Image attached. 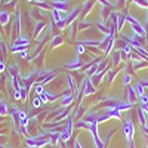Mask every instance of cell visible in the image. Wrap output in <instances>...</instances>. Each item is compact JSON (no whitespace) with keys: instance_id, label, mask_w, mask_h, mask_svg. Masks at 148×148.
<instances>
[{"instance_id":"8992f818","label":"cell","mask_w":148,"mask_h":148,"mask_svg":"<svg viewBox=\"0 0 148 148\" xmlns=\"http://www.w3.org/2000/svg\"><path fill=\"white\" fill-rule=\"evenodd\" d=\"M126 98H127V102H130V104H135L138 99V93L133 86H130V84L126 86Z\"/></svg>"},{"instance_id":"1f68e13d","label":"cell","mask_w":148,"mask_h":148,"mask_svg":"<svg viewBox=\"0 0 148 148\" xmlns=\"http://www.w3.org/2000/svg\"><path fill=\"white\" fill-rule=\"evenodd\" d=\"M14 28H15L16 31H19V15H16V18H15V22H14Z\"/></svg>"},{"instance_id":"7a4b0ae2","label":"cell","mask_w":148,"mask_h":148,"mask_svg":"<svg viewBox=\"0 0 148 148\" xmlns=\"http://www.w3.org/2000/svg\"><path fill=\"white\" fill-rule=\"evenodd\" d=\"M71 133H73V119L68 117V119L65 120V125H64L62 132H61L59 142H67V141L71 138Z\"/></svg>"},{"instance_id":"83f0119b","label":"cell","mask_w":148,"mask_h":148,"mask_svg":"<svg viewBox=\"0 0 148 148\" xmlns=\"http://www.w3.org/2000/svg\"><path fill=\"white\" fill-rule=\"evenodd\" d=\"M129 83H130V74L125 73V74H123V84H125V86H129Z\"/></svg>"},{"instance_id":"ac0fdd59","label":"cell","mask_w":148,"mask_h":148,"mask_svg":"<svg viewBox=\"0 0 148 148\" xmlns=\"http://www.w3.org/2000/svg\"><path fill=\"white\" fill-rule=\"evenodd\" d=\"M8 21H9V14L8 12H0V24H2V25H6Z\"/></svg>"},{"instance_id":"f35d334b","label":"cell","mask_w":148,"mask_h":148,"mask_svg":"<svg viewBox=\"0 0 148 148\" xmlns=\"http://www.w3.org/2000/svg\"><path fill=\"white\" fill-rule=\"evenodd\" d=\"M147 145H148V136H147Z\"/></svg>"},{"instance_id":"cb8c5ba5","label":"cell","mask_w":148,"mask_h":148,"mask_svg":"<svg viewBox=\"0 0 148 148\" xmlns=\"http://www.w3.org/2000/svg\"><path fill=\"white\" fill-rule=\"evenodd\" d=\"M15 45H28V40L25 39V37L19 36L18 39H15Z\"/></svg>"},{"instance_id":"836d02e7","label":"cell","mask_w":148,"mask_h":148,"mask_svg":"<svg viewBox=\"0 0 148 148\" xmlns=\"http://www.w3.org/2000/svg\"><path fill=\"white\" fill-rule=\"evenodd\" d=\"M141 83H142L144 88H148V77L147 79H141Z\"/></svg>"},{"instance_id":"4dcf8cb0","label":"cell","mask_w":148,"mask_h":148,"mask_svg":"<svg viewBox=\"0 0 148 148\" xmlns=\"http://www.w3.org/2000/svg\"><path fill=\"white\" fill-rule=\"evenodd\" d=\"M14 98L16 101H21V89H14Z\"/></svg>"},{"instance_id":"ab89813d","label":"cell","mask_w":148,"mask_h":148,"mask_svg":"<svg viewBox=\"0 0 148 148\" xmlns=\"http://www.w3.org/2000/svg\"><path fill=\"white\" fill-rule=\"evenodd\" d=\"M28 148H33V147H28Z\"/></svg>"},{"instance_id":"7402d4cb","label":"cell","mask_w":148,"mask_h":148,"mask_svg":"<svg viewBox=\"0 0 148 148\" xmlns=\"http://www.w3.org/2000/svg\"><path fill=\"white\" fill-rule=\"evenodd\" d=\"M42 105H43V102H42V99H40V96L37 95L34 99H33V107H34V108H40Z\"/></svg>"},{"instance_id":"e575fe53","label":"cell","mask_w":148,"mask_h":148,"mask_svg":"<svg viewBox=\"0 0 148 148\" xmlns=\"http://www.w3.org/2000/svg\"><path fill=\"white\" fill-rule=\"evenodd\" d=\"M99 2H102V3L105 5V6H108V8H111V3L108 2V0H99Z\"/></svg>"},{"instance_id":"2e32d148","label":"cell","mask_w":148,"mask_h":148,"mask_svg":"<svg viewBox=\"0 0 148 148\" xmlns=\"http://www.w3.org/2000/svg\"><path fill=\"white\" fill-rule=\"evenodd\" d=\"M80 9H82V8H76V9H73V10H71V14H70V15L67 16V22H71V21H73L74 18H76V16L79 15Z\"/></svg>"},{"instance_id":"d6a6232c","label":"cell","mask_w":148,"mask_h":148,"mask_svg":"<svg viewBox=\"0 0 148 148\" xmlns=\"http://www.w3.org/2000/svg\"><path fill=\"white\" fill-rule=\"evenodd\" d=\"M83 52H84V46H83L82 43H79V45H77V55H82Z\"/></svg>"},{"instance_id":"30bf717a","label":"cell","mask_w":148,"mask_h":148,"mask_svg":"<svg viewBox=\"0 0 148 148\" xmlns=\"http://www.w3.org/2000/svg\"><path fill=\"white\" fill-rule=\"evenodd\" d=\"M139 102H141V110L145 111V113H148V93H144L139 96Z\"/></svg>"},{"instance_id":"4316f807","label":"cell","mask_w":148,"mask_h":148,"mask_svg":"<svg viewBox=\"0 0 148 148\" xmlns=\"http://www.w3.org/2000/svg\"><path fill=\"white\" fill-rule=\"evenodd\" d=\"M58 45H62V39H61L59 36H55V39L52 42V47H56Z\"/></svg>"},{"instance_id":"5b68a950","label":"cell","mask_w":148,"mask_h":148,"mask_svg":"<svg viewBox=\"0 0 148 148\" xmlns=\"http://www.w3.org/2000/svg\"><path fill=\"white\" fill-rule=\"evenodd\" d=\"M83 95L84 96H89V95H93L95 92H96V89H95V86H93V83H92V80L89 79V77H86L84 80H83Z\"/></svg>"},{"instance_id":"9a60e30c","label":"cell","mask_w":148,"mask_h":148,"mask_svg":"<svg viewBox=\"0 0 148 148\" xmlns=\"http://www.w3.org/2000/svg\"><path fill=\"white\" fill-rule=\"evenodd\" d=\"M80 67H83V62L80 59H76L74 64H67L65 65V68H68V70H76V68H80Z\"/></svg>"},{"instance_id":"f546056e","label":"cell","mask_w":148,"mask_h":148,"mask_svg":"<svg viewBox=\"0 0 148 148\" xmlns=\"http://www.w3.org/2000/svg\"><path fill=\"white\" fill-rule=\"evenodd\" d=\"M92 6H93V0H89V2H88V6H86V5H83V8H82V9L86 12V14H88V12H89V9H90Z\"/></svg>"},{"instance_id":"52a82bcc","label":"cell","mask_w":148,"mask_h":148,"mask_svg":"<svg viewBox=\"0 0 148 148\" xmlns=\"http://www.w3.org/2000/svg\"><path fill=\"white\" fill-rule=\"evenodd\" d=\"M67 3H68L67 0H53V2H51L52 8L59 10V12H65L67 10Z\"/></svg>"},{"instance_id":"74e56055","label":"cell","mask_w":148,"mask_h":148,"mask_svg":"<svg viewBox=\"0 0 148 148\" xmlns=\"http://www.w3.org/2000/svg\"><path fill=\"white\" fill-rule=\"evenodd\" d=\"M27 2H34V0H27Z\"/></svg>"},{"instance_id":"f1b7e54d","label":"cell","mask_w":148,"mask_h":148,"mask_svg":"<svg viewBox=\"0 0 148 148\" xmlns=\"http://www.w3.org/2000/svg\"><path fill=\"white\" fill-rule=\"evenodd\" d=\"M133 3H136L139 6H144V8H148V0H133Z\"/></svg>"},{"instance_id":"44dd1931","label":"cell","mask_w":148,"mask_h":148,"mask_svg":"<svg viewBox=\"0 0 148 148\" xmlns=\"http://www.w3.org/2000/svg\"><path fill=\"white\" fill-rule=\"evenodd\" d=\"M120 58H121V51H116L113 53V64H119L120 62Z\"/></svg>"},{"instance_id":"6da1fadb","label":"cell","mask_w":148,"mask_h":148,"mask_svg":"<svg viewBox=\"0 0 148 148\" xmlns=\"http://www.w3.org/2000/svg\"><path fill=\"white\" fill-rule=\"evenodd\" d=\"M126 21L132 25V31H133L135 34L144 37V34H145V27H142V24H141L136 18H133L132 15H126Z\"/></svg>"},{"instance_id":"484cf974","label":"cell","mask_w":148,"mask_h":148,"mask_svg":"<svg viewBox=\"0 0 148 148\" xmlns=\"http://www.w3.org/2000/svg\"><path fill=\"white\" fill-rule=\"evenodd\" d=\"M43 27H45L43 22H39V24H37V25H36V30H34V36H39V33L43 30Z\"/></svg>"},{"instance_id":"d4e9b609","label":"cell","mask_w":148,"mask_h":148,"mask_svg":"<svg viewBox=\"0 0 148 148\" xmlns=\"http://www.w3.org/2000/svg\"><path fill=\"white\" fill-rule=\"evenodd\" d=\"M114 77H116V71H114V70L107 71V80H108V82H113Z\"/></svg>"},{"instance_id":"e0dca14e","label":"cell","mask_w":148,"mask_h":148,"mask_svg":"<svg viewBox=\"0 0 148 148\" xmlns=\"http://www.w3.org/2000/svg\"><path fill=\"white\" fill-rule=\"evenodd\" d=\"M28 47V45H14L12 46V52H24Z\"/></svg>"},{"instance_id":"8d00e7d4","label":"cell","mask_w":148,"mask_h":148,"mask_svg":"<svg viewBox=\"0 0 148 148\" xmlns=\"http://www.w3.org/2000/svg\"><path fill=\"white\" fill-rule=\"evenodd\" d=\"M25 56H27V52H25V51L21 52V58H25Z\"/></svg>"},{"instance_id":"277c9868","label":"cell","mask_w":148,"mask_h":148,"mask_svg":"<svg viewBox=\"0 0 148 148\" xmlns=\"http://www.w3.org/2000/svg\"><path fill=\"white\" fill-rule=\"evenodd\" d=\"M27 145L28 147H33V148H40V147H43V145H46L47 144V139H45V138H39V136H30V138H27Z\"/></svg>"},{"instance_id":"ba28073f","label":"cell","mask_w":148,"mask_h":148,"mask_svg":"<svg viewBox=\"0 0 148 148\" xmlns=\"http://www.w3.org/2000/svg\"><path fill=\"white\" fill-rule=\"evenodd\" d=\"M39 96H40V99H42L43 104L45 102H52V101H55L58 98L56 93H51V92H46V90H43V93H40Z\"/></svg>"},{"instance_id":"7c38bea8","label":"cell","mask_w":148,"mask_h":148,"mask_svg":"<svg viewBox=\"0 0 148 148\" xmlns=\"http://www.w3.org/2000/svg\"><path fill=\"white\" fill-rule=\"evenodd\" d=\"M67 82H68L70 92H71V93H74V92H76V89H77V84H76V80L73 79L71 74H67Z\"/></svg>"},{"instance_id":"d6986e66","label":"cell","mask_w":148,"mask_h":148,"mask_svg":"<svg viewBox=\"0 0 148 148\" xmlns=\"http://www.w3.org/2000/svg\"><path fill=\"white\" fill-rule=\"evenodd\" d=\"M135 90H136L138 96H141V95H144V93H145V88L142 86V83H141V82H138L136 84H135Z\"/></svg>"},{"instance_id":"603a6c76","label":"cell","mask_w":148,"mask_h":148,"mask_svg":"<svg viewBox=\"0 0 148 148\" xmlns=\"http://www.w3.org/2000/svg\"><path fill=\"white\" fill-rule=\"evenodd\" d=\"M34 90H36V93L37 95H40V93H43V84L42 83H34Z\"/></svg>"},{"instance_id":"8fae6325","label":"cell","mask_w":148,"mask_h":148,"mask_svg":"<svg viewBox=\"0 0 148 148\" xmlns=\"http://www.w3.org/2000/svg\"><path fill=\"white\" fill-rule=\"evenodd\" d=\"M136 114H138V120H139V123H141V126L147 125V123H148V117H147L145 111H142L141 108H138V110H136Z\"/></svg>"},{"instance_id":"3957f363","label":"cell","mask_w":148,"mask_h":148,"mask_svg":"<svg viewBox=\"0 0 148 148\" xmlns=\"http://www.w3.org/2000/svg\"><path fill=\"white\" fill-rule=\"evenodd\" d=\"M123 133H125V136L129 142H132L133 139V135H135V126H133V123L130 121L129 117L125 119V123H123Z\"/></svg>"},{"instance_id":"4fadbf2b","label":"cell","mask_w":148,"mask_h":148,"mask_svg":"<svg viewBox=\"0 0 148 148\" xmlns=\"http://www.w3.org/2000/svg\"><path fill=\"white\" fill-rule=\"evenodd\" d=\"M132 105H133V104H130V102H127V101H121V102L119 101V104H117V107H116V108H117V110L120 111V113H121V111L130 110V108H132Z\"/></svg>"},{"instance_id":"9c48e42d","label":"cell","mask_w":148,"mask_h":148,"mask_svg":"<svg viewBox=\"0 0 148 148\" xmlns=\"http://www.w3.org/2000/svg\"><path fill=\"white\" fill-rule=\"evenodd\" d=\"M73 101H74V93H71V92L64 93L62 98H61V105H62V107H67V105H70Z\"/></svg>"},{"instance_id":"ffe728a7","label":"cell","mask_w":148,"mask_h":148,"mask_svg":"<svg viewBox=\"0 0 148 148\" xmlns=\"http://www.w3.org/2000/svg\"><path fill=\"white\" fill-rule=\"evenodd\" d=\"M8 114H9L8 105H6L3 101H0V116H8Z\"/></svg>"},{"instance_id":"5bb4252c","label":"cell","mask_w":148,"mask_h":148,"mask_svg":"<svg viewBox=\"0 0 148 148\" xmlns=\"http://www.w3.org/2000/svg\"><path fill=\"white\" fill-rule=\"evenodd\" d=\"M126 15H127V12L126 14H120L119 18H117V30H121L123 25H125V22H126Z\"/></svg>"},{"instance_id":"d590c367","label":"cell","mask_w":148,"mask_h":148,"mask_svg":"<svg viewBox=\"0 0 148 148\" xmlns=\"http://www.w3.org/2000/svg\"><path fill=\"white\" fill-rule=\"evenodd\" d=\"M74 148H82V145H80L79 141H76V147H74Z\"/></svg>"}]
</instances>
